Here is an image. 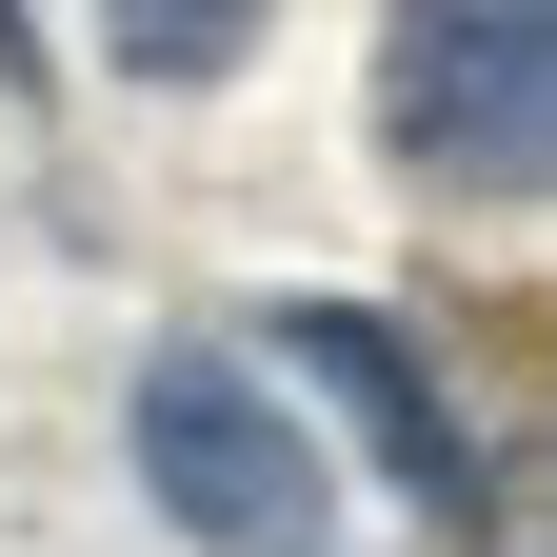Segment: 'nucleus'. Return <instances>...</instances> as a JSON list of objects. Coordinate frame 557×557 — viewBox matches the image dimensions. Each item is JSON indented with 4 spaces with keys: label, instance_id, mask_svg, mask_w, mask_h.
<instances>
[{
    "label": "nucleus",
    "instance_id": "1",
    "mask_svg": "<svg viewBox=\"0 0 557 557\" xmlns=\"http://www.w3.org/2000/svg\"><path fill=\"white\" fill-rule=\"evenodd\" d=\"M139 478H160V518L220 537V557H319V537H338L299 418H278L220 338H160V359H139Z\"/></svg>",
    "mask_w": 557,
    "mask_h": 557
},
{
    "label": "nucleus",
    "instance_id": "2",
    "mask_svg": "<svg viewBox=\"0 0 557 557\" xmlns=\"http://www.w3.org/2000/svg\"><path fill=\"white\" fill-rule=\"evenodd\" d=\"M379 139H398V180L537 199V160H557V40L518 21V0H478V21H398V40H379Z\"/></svg>",
    "mask_w": 557,
    "mask_h": 557
},
{
    "label": "nucleus",
    "instance_id": "3",
    "mask_svg": "<svg viewBox=\"0 0 557 557\" xmlns=\"http://www.w3.org/2000/svg\"><path fill=\"white\" fill-rule=\"evenodd\" d=\"M278 359H299V379H319V398H338V418H359V438L398 458V498L438 518L458 557L498 537V458L458 438V398H438V359H418V338H398L379 299H299V319H278Z\"/></svg>",
    "mask_w": 557,
    "mask_h": 557
},
{
    "label": "nucleus",
    "instance_id": "4",
    "mask_svg": "<svg viewBox=\"0 0 557 557\" xmlns=\"http://www.w3.org/2000/svg\"><path fill=\"white\" fill-rule=\"evenodd\" d=\"M120 60H160V81H220V60H239V21H120Z\"/></svg>",
    "mask_w": 557,
    "mask_h": 557
}]
</instances>
